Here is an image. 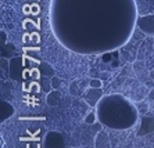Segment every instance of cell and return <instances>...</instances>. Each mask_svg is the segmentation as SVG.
Returning <instances> with one entry per match:
<instances>
[{
	"label": "cell",
	"mask_w": 154,
	"mask_h": 148,
	"mask_svg": "<svg viewBox=\"0 0 154 148\" xmlns=\"http://www.w3.org/2000/svg\"><path fill=\"white\" fill-rule=\"evenodd\" d=\"M45 147L46 148H64V138L57 132L47 133L45 138Z\"/></svg>",
	"instance_id": "cell-1"
},
{
	"label": "cell",
	"mask_w": 154,
	"mask_h": 148,
	"mask_svg": "<svg viewBox=\"0 0 154 148\" xmlns=\"http://www.w3.org/2000/svg\"><path fill=\"white\" fill-rule=\"evenodd\" d=\"M137 26L147 35H154V15H143L137 19Z\"/></svg>",
	"instance_id": "cell-2"
},
{
	"label": "cell",
	"mask_w": 154,
	"mask_h": 148,
	"mask_svg": "<svg viewBox=\"0 0 154 148\" xmlns=\"http://www.w3.org/2000/svg\"><path fill=\"white\" fill-rule=\"evenodd\" d=\"M100 97H101V90L100 89H94V87H89V89L86 90V93L83 94L85 101L88 102L89 105H92V107L99 102Z\"/></svg>",
	"instance_id": "cell-3"
},
{
	"label": "cell",
	"mask_w": 154,
	"mask_h": 148,
	"mask_svg": "<svg viewBox=\"0 0 154 148\" xmlns=\"http://www.w3.org/2000/svg\"><path fill=\"white\" fill-rule=\"evenodd\" d=\"M21 65H22L21 58L14 57V58H13V60L10 61V78H11V79L15 80L18 76H20V72H18V69L21 68Z\"/></svg>",
	"instance_id": "cell-4"
},
{
	"label": "cell",
	"mask_w": 154,
	"mask_h": 148,
	"mask_svg": "<svg viewBox=\"0 0 154 148\" xmlns=\"http://www.w3.org/2000/svg\"><path fill=\"white\" fill-rule=\"evenodd\" d=\"M96 148H110L108 137L104 132H100L96 137Z\"/></svg>",
	"instance_id": "cell-5"
},
{
	"label": "cell",
	"mask_w": 154,
	"mask_h": 148,
	"mask_svg": "<svg viewBox=\"0 0 154 148\" xmlns=\"http://www.w3.org/2000/svg\"><path fill=\"white\" fill-rule=\"evenodd\" d=\"M14 114V109L8 104L7 101H2V120L8 119L11 115Z\"/></svg>",
	"instance_id": "cell-6"
},
{
	"label": "cell",
	"mask_w": 154,
	"mask_h": 148,
	"mask_svg": "<svg viewBox=\"0 0 154 148\" xmlns=\"http://www.w3.org/2000/svg\"><path fill=\"white\" fill-rule=\"evenodd\" d=\"M60 102V93L57 90L51 91L49 96H47V104L49 105H57Z\"/></svg>",
	"instance_id": "cell-7"
},
{
	"label": "cell",
	"mask_w": 154,
	"mask_h": 148,
	"mask_svg": "<svg viewBox=\"0 0 154 148\" xmlns=\"http://www.w3.org/2000/svg\"><path fill=\"white\" fill-rule=\"evenodd\" d=\"M97 119V114L94 111H90L88 115L85 116V123H88V125H92V123H94Z\"/></svg>",
	"instance_id": "cell-8"
},
{
	"label": "cell",
	"mask_w": 154,
	"mask_h": 148,
	"mask_svg": "<svg viewBox=\"0 0 154 148\" xmlns=\"http://www.w3.org/2000/svg\"><path fill=\"white\" fill-rule=\"evenodd\" d=\"M42 72L45 73V75H54V69L51 68L49 64H42Z\"/></svg>",
	"instance_id": "cell-9"
},
{
	"label": "cell",
	"mask_w": 154,
	"mask_h": 148,
	"mask_svg": "<svg viewBox=\"0 0 154 148\" xmlns=\"http://www.w3.org/2000/svg\"><path fill=\"white\" fill-rule=\"evenodd\" d=\"M103 86V82L100 79H92L89 82V87H94V89H100Z\"/></svg>",
	"instance_id": "cell-10"
},
{
	"label": "cell",
	"mask_w": 154,
	"mask_h": 148,
	"mask_svg": "<svg viewBox=\"0 0 154 148\" xmlns=\"http://www.w3.org/2000/svg\"><path fill=\"white\" fill-rule=\"evenodd\" d=\"M51 87H54V89H58L61 84V79L60 78H57V76H51Z\"/></svg>",
	"instance_id": "cell-11"
},
{
	"label": "cell",
	"mask_w": 154,
	"mask_h": 148,
	"mask_svg": "<svg viewBox=\"0 0 154 148\" xmlns=\"http://www.w3.org/2000/svg\"><path fill=\"white\" fill-rule=\"evenodd\" d=\"M6 39H7V36H6V35H4V32L2 31V43H3V44H4V40H6Z\"/></svg>",
	"instance_id": "cell-12"
},
{
	"label": "cell",
	"mask_w": 154,
	"mask_h": 148,
	"mask_svg": "<svg viewBox=\"0 0 154 148\" xmlns=\"http://www.w3.org/2000/svg\"><path fill=\"white\" fill-rule=\"evenodd\" d=\"M103 60H104V61H108V60H110V54L104 55V57H103Z\"/></svg>",
	"instance_id": "cell-13"
}]
</instances>
